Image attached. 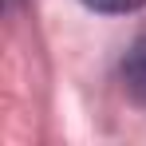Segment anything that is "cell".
<instances>
[{"label":"cell","instance_id":"1","mask_svg":"<svg viewBox=\"0 0 146 146\" xmlns=\"http://www.w3.org/2000/svg\"><path fill=\"white\" fill-rule=\"evenodd\" d=\"M122 87L134 103L146 107V36H138L122 55Z\"/></svg>","mask_w":146,"mask_h":146},{"label":"cell","instance_id":"2","mask_svg":"<svg viewBox=\"0 0 146 146\" xmlns=\"http://www.w3.org/2000/svg\"><path fill=\"white\" fill-rule=\"evenodd\" d=\"M83 4L95 12H107V16H122V12H138L146 0H83Z\"/></svg>","mask_w":146,"mask_h":146}]
</instances>
